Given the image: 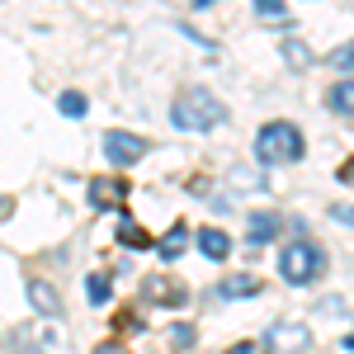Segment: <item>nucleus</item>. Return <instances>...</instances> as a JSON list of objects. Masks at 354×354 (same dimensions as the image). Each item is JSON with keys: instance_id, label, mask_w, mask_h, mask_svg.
Listing matches in <instances>:
<instances>
[{"instance_id": "obj_23", "label": "nucleus", "mask_w": 354, "mask_h": 354, "mask_svg": "<svg viewBox=\"0 0 354 354\" xmlns=\"http://www.w3.org/2000/svg\"><path fill=\"white\" fill-rule=\"evenodd\" d=\"M95 354H128V345H123V340H100Z\"/></svg>"}, {"instance_id": "obj_19", "label": "nucleus", "mask_w": 354, "mask_h": 354, "mask_svg": "<svg viewBox=\"0 0 354 354\" xmlns=\"http://www.w3.org/2000/svg\"><path fill=\"white\" fill-rule=\"evenodd\" d=\"M165 340H170L175 350H189V345H194V326H170V330H165Z\"/></svg>"}, {"instance_id": "obj_9", "label": "nucleus", "mask_w": 354, "mask_h": 354, "mask_svg": "<svg viewBox=\"0 0 354 354\" xmlns=\"http://www.w3.org/2000/svg\"><path fill=\"white\" fill-rule=\"evenodd\" d=\"M250 293H260V279L255 274H232V279L218 283V298H250Z\"/></svg>"}, {"instance_id": "obj_18", "label": "nucleus", "mask_w": 354, "mask_h": 354, "mask_svg": "<svg viewBox=\"0 0 354 354\" xmlns=\"http://www.w3.org/2000/svg\"><path fill=\"white\" fill-rule=\"evenodd\" d=\"M85 293H90V302H109V279L104 274H90L85 279Z\"/></svg>"}, {"instance_id": "obj_14", "label": "nucleus", "mask_w": 354, "mask_h": 354, "mask_svg": "<svg viewBox=\"0 0 354 354\" xmlns=\"http://www.w3.org/2000/svg\"><path fill=\"white\" fill-rule=\"evenodd\" d=\"M189 245V232L185 227H170L165 232V241H161V260H180V250Z\"/></svg>"}, {"instance_id": "obj_5", "label": "nucleus", "mask_w": 354, "mask_h": 354, "mask_svg": "<svg viewBox=\"0 0 354 354\" xmlns=\"http://www.w3.org/2000/svg\"><path fill=\"white\" fill-rule=\"evenodd\" d=\"M307 340H312V330H307V326H298V322H279V326L270 330V340H265V345H270V350L293 354V350H302Z\"/></svg>"}, {"instance_id": "obj_2", "label": "nucleus", "mask_w": 354, "mask_h": 354, "mask_svg": "<svg viewBox=\"0 0 354 354\" xmlns=\"http://www.w3.org/2000/svg\"><path fill=\"white\" fill-rule=\"evenodd\" d=\"M302 133L293 128V123H265L260 128V137H255V156H260V165H293L302 161Z\"/></svg>"}, {"instance_id": "obj_7", "label": "nucleus", "mask_w": 354, "mask_h": 354, "mask_svg": "<svg viewBox=\"0 0 354 354\" xmlns=\"http://www.w3.org/2000/svg\"><path fill=\"white\" fill-rule=\"evenodd\" d=\"M198 250H203L208 260H227V255H232V236H227L222 227H203V232H198Z\"/></svg>"}, {"instance_id": "obj_16", "label": "nucleus", "mask_w": 354, "mask_h": 354, "mask_svg": "<svg viewBox=\"0 0 354 354\" xmlns=\"http://www.w3.org/2000/svg\"><path fill=\"white\" fill-rule=\"evenodd\" d=\"M330 66H335L340 76H354V43H340V48L330 53Z\"/></svg>"}, {"instance_id": "obj_11", "label": "nucleus", "mask_w": 354, "mask_h": 354, "mask_svg": "<svg viewBox=\"0 0 354 354\" xmlns=\"http://www.w3.org/2000/svg\"><path fill=\"white\" fill-rule=\"evenodd\" d=\"M90 198H95L100 208H113V203L128 198V185H118V180H95V185H90Z\"/></svg>"}, {"instance_id": "obj_4", "label": "nucleus", "mask_w": 354, "mask_h": 354, "mask_svg": "<svg viewBox=\"0 0 354 354\" xmlns=\"http://www.w3.org/2000/svg\"><path fill=\"white\" fill-rule=\"evenodd\" d=\"M104 156H109L113 165H137L147 156V142L137 133H118V128H113V133H104Z\"/></svg>"}, {"instance_id": "obj_22", "label": "nucleus", "mask_w": 354, "mask_h": 354, "mask_svg": "<svg viewBox=\"0 0 354 354\" xmlns=\"http://www.w3.org/2000/svg\"><path fill=\"white\" fill-rule=\"evenodd\" d=\"M330 218L345 222V227H354V203H335V208H330Z\"/></svg>"}, {"instance_id": "obj_1", "label": "nucleus", "mask_w": 354, "mask_h": 354, "mask_svg": "<svg viewBox=\"0 0 354 354\" xmlns=\"http://www.w3.org/2000/svg\"><path fill=\"white\" fill-rule=\"evenodd\" d=\"M222 118H227V109H222L218 95H208V90H180L175 104H170V123L180 133H213Z\"/></svg>"}, {"instance_id": "obj_17", "label": "nucleus", "mask_w": 354, "mask_h": 354, "mask_svg": "<svg viewBox=\"0 0 354 354\" xmlns=\"http://www.w3.org/2000/svg\"><path fill=\"white\" fill-rule=\"evenodd\" d=\"M118 241H123V245H133V250H142V245H147V232H142L137 222L123 218V227H118Z\"/></svg>"}, {"instance_id": "obj_13", "label": "nucleus", "mask_w": 354, "mask_h": 354, "mask_svg": "<svg viewBox=\"0 0 354 354\" xmlns=\"http://www.w3.org/2000/svg\"><path fill=\"white\" fill-rule=\"evenodd\" d=\"M147 293H151V298H170L165 307H180V302H185V288H180V283H170V279H151V283H147Z\"/></svg>"}, {"instance_id": "obj_20", "label": "nucleus", "mask_w": 354, "mask_h": 354, "mask_svg": "<svg viewBox=\"0 0 354 354\" xmlns=\"http://www.w3.org/2000/svg\"><path fill=\"white\" fill-rule=\"evenodd\" d=\"M255 15L260 19H283L288 10H283V0H255Z\"/></svg>"}, {"instance_id": "obj_6", "label": "nucleus", "mask_w": 354, "mask_h": 354, "mask_svg": "<svg viewBox=\"0 0 354 354\" xmlns=\"http://www.w3.org/2000/svg\"><path fill=\"white\" fill-rule=\"evenodd\" d=\"M28 302H33V312H43V317H62V298H57L53 283H43V279L28 283Z\"/></svg>"}, {"instance_id": "obj_10", "label": "nucleus", "mask_w": 354, "mask_h": 354, "mask_svg": "<svg viewBox=\"0 0 354 354\" xmlns=\"http://www.w3.org/2000/svg\"><path fill=\"white\" fill-rule=\"evenodd\" d=\"M326 104H330L335 113H345V118H354V76H345V81H335V85H330Z\"/></svg>"}, {"instance_id": "obj_15", "label": "nucleus", "mask_w": 354, "mask_h": 354, "mask_svg": "<svg viewBox=\"0 0 354 354\" xmlns=\"http://www.w3.org/2000/svg\"><path fill=\"white\" fill-rule=\"evenodd\" d=\"M57 109L66 113V118H85V109H90V104H85V95H81V90H66V95L57 100Z\"/></svg>"}, {"instance_id": "obj_26", "label": "nucleus", "mask_w": 354, "mask_h": 354, "mask_svg": "<svg viewBox=\"0 0 354 354\" xmlns=\"http://www.w3.org/2000/svg\"><path fill=\"white\" fill-rule=\"evenodd\" d=\"M194 5H213V0H194Z\"/></svg>"}, {"instance_id": "obj_8", "label": "nucleus", "mask_w": 354, "mask_h": 354, "mask_svg": "<svg viewBox=\"0 0 354 354\" xmlns=\"http://www.w3.org/2000/svg\"><path fill=\"white\" fill-rule=\"evenodd\" d=\"M245 236H250L255 245L274 241V236H279V218H274V213H250V222H245Z\"/></svg>"}, {"instance_id": "obj_25", "label": "nucleus", "mask_w": 354, "mask_h": 354, "mask_svg": "<svg viewBox=\"0 0 354 354\" xmlns=\"http://www.w3.org/2000/svg\"><path fill=\"white\" fill-rule=\"evenodd\" d=\"M10 213H15V203H10V198H0V218H10Z\"/></svg>"}, {"instance_id": "obj_21", "label": "nucleus", "mask_w": 354, "mask_h": 354, "mask_svg": "<svg viewBox=\"0 0 354 354\" xmlns=\"http://www.w3.org/2000/svg\"><path fill=\"white\" fill-rule=\"evenodd\" d=\"M232 185H245V189H260V170H232Z\"/></svg>"}, {"instance_id": "obj_3", "label": "nucleus", "mask_w": 354, "mask_h": 354, "mask_svg": "<svg viewBox=\"0 0 354 354\" xmlns=\"http://www.w3.org/2000/svg\"><path fill=\"white\" fill-rule=\"evenodd\" d=\"M322 270H326V250L317 241H288L283 250H279V274L288 279V283H317L322 279Z\"/></svg>"}, {"instance_id": "obj_24", "label": "nucleus", "mask_w": 354, "mask_h": 354, "mask_svg": "<svg viewBox=\"0 0 354 354\" xmlns=\"http://www.w3.org/2000/svg\"><path fill=\"white\" fill-rule=\"evenodd\" d=\"M227 354H270V345H232Z\"/></svg>"}, {"instance_id": "obj_12", "label": "nucleus", "mask_w": 354, "mask_h": 354, "mask_svg": "<svg viewBox=\"0 0 354 354\" xmlns=\"http://www.w3.org/2000/svg\"><path fill=\"white\" fill-rule=\"evenodd\" d=\"M283 62H288L293 71L312 66V53H307V43H302V38H283Z\"/></svg>"}]
</instances>
